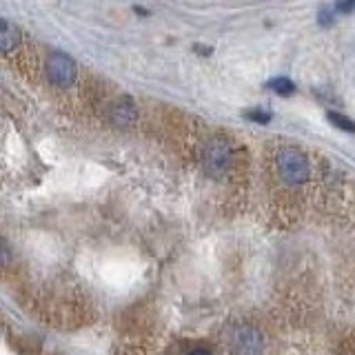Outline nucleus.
I'll return each instance as SVG.
<instances>
[{
  "label": "nucleus",
  "mask_w": 355,
  "mask_h": 355,
  "mask_svg": "<svg viewBox=\"0 0 355 355\" xmlns=\"http://www.w3.org/2000/svg\"><path fill=\"white\" fill-rule=\"evenodd\" d=\"M275 171L286 184H304L311 175V162L304 151L295 147H282L275 153Z\"/></svg>",
  "instance_id": "f257e3e1"
},
{
  "label": "nucleus",
  "mask_w": 355,
  "mask_h": 355,
  "mask_svg": "<svg viewBox=\"0 0 355 355\" xmlns=\"http://www.w3.org/2000/svg\"><path fill=\"white\" fill-rule=\"evenodd\" d=\"M202 166L211 178H220L231 166V144L225 138H211L202 149Z\"/></svg>",
  "instance_id": "f03ea898"
},
{
  "label": "nucleus",
  "mask_w": 355,
  "mask_h": 355,
  "mask_svg": "<svg viewBox=\"0 0 355 355\" xmlns=\"http://www.w3.org/2000/svg\"><path fill=\"white\" fill-rule=\"evenodd\" d=\"M44 71H47V78L60 89H71L78 76V67L76 62L64 53H53L47 58V64H44Z\"/></svg>",
  "instance_id": "7ed1b4c3"
},
{
  "label": "nucleus",
  "mask_w": 355,
  "mask_h": 355,
  "mask_svg": "<svg viewBox=\"0 0 355 355\" xmlns=\"http://www.w3.org/2000/svg\"><path fill=\"white\" fill-rule=\"evenodd\" d=\"M231 353L233 355H262L264 353L262 336L249 327L238 329L233 333V340H231Z\"/></svg>",
  "instance_id": "20e7f679"
},
{
  "label": "nucleus",
  "mask_w": 355,
  "mask_h": 355,
  "mask_svg": "<svg viewBox=\"0 0 355 355\" xmlns=\"http://www.w3.org/2000/svg\"><path fill=\"white\" fill-rule=\"evenodd\" d=\"M136 118H138V111L129 98H120L118 103L111 107V120H114V125L118 127H129L136 122Z\"/></svg>",
  "instance_id": "39448f33"
},
{
  "label": "nucleus",
  "mask_w": 355,
  "mask_h": 355,
  "mask_svg": "<svg viewBox=\"0 0 355 355\" xmlns=\"http://www.w3.org/2000/svg\"><path fill=\"white\" fill-rule=\"evenodd\" d=\"M18 42H20V31H18V27L11 25L9 20H3V40H0V44H3V53L9 55L11 51L18 47Z\"/></svg>",
  "instance_id": "423d86ee"
},
{
  "label": "nucleus",
  "mask_w": 355,
  "mask_h": 355,
  "mask_svg": "<svg viewBox=\"0 0 355 355\" xmlns=\"http://www.w3.org/2000/svg\"><path fill=\"white\" fill-rule=\"evenodd\" d=\"M327 120L331 122L333 127H338V129L347 131V133H355V120H351L349 116L338 114V111H329V114H327Z\"/></svg>",
  "instance_id": "0eeeda50"
},
{
  "label": "nucleus",
  "mask_w": 355,
  "mask_h": 355,
  "mask_svg": "<svg viewBox=\"0 0 355 355\" xmlns=\"http://www.w3.org/2000/svg\"><path fill=\"white\" fill-rule=\"evenodd\" d=\"M269 89H271V92H275L277 96H291L295 92V85L288 80V78L280 76V78H275V80L269 83Z\"/></svg>",
  "instance_id": "6e6552de"
},
{
  "label": "nucleus",
  "mask_w": 355,
  "mask_h": 355,
  "mask_svg": "<svg viewBox=\"0 0 355 355\" xmlns=\"http://www.w3.org/2000/svg\"><path fill=\"white\" fill-rule=\"evenodd\" d=\"M247 116H249L251 120H255V122H262V125H266V122L271 120V116H269V114H260V111H249Z\"/></svg>",
  "instance_id": "1a4fd4ad"
},
{
  "label": "nucleus",
  "mask_w": 355,
  "mask_h": 355,
  "mask_svg": "<svg viewBox=\"0 0 355 355\" xmlns=\"http://www.w3.org/2000/svg\"><path fill=\"white\" fill-rule=\"evenodd\" d=\"M355 9V0H340L338 5V11H342V14H349V11Z\"/></svg>",
  "instance_id": "9d476101"
},
{
  "label": "nucleus",
  "mask_w": 355,
  "mask_h": 355,
  "mask_svg": "<svg viewBox=\"0 0 355 355\" xmlns=\"http://www.w3.org/2000/svg\"><path fill=\"white\" fill-rule=\"evenodd\" d=\"M187 355H211L209 351H191V353H187Z\"/></svg>",
  "instance_id": "9b49d317"
}]
</instances>
